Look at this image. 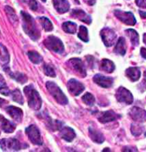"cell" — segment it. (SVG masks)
I'll return each instance as SVG.
<instances>
[{
    "label": "cell",
    "instance_id": "1",
    "mask_svg": "<svg viewBox=\"0 0 146 152\" xmlns=\"http://www.w3.org/2000/svg\"><path fill=\"white\" fill-rule=\"evenodd\" d=\"M21 15L22 17V27L25 33L28 34L32 40H37L40 37V32L37 28V26L34 22V19L30 15L25 12H21Z\"/></svg>",
    "mask_w": 146,
    "mask_h": 152
},
{
    "label": "cell",
    "instance_id": "2",
    "mask_svg": "<svg viewBox=\"0 0 146 152\" xmlns=\"http://www.w3.org/2000/svg\"><path fill=\"white\" fill-rule=\"evenodd\" d=\"M24 92L28 99V105L32 109L39 110L42 106V99L39 93L34 89L32 85H29L24 88Z\"/></svg>",
    "mask_w": 146,
    "mask_h": 152
},
{
    "label": "cell",
    "instance_id": "3",
    "mask_svg": "<svg viewBox=\"0 0 146 152\" xmlns=\"http://www.w3.org/2000/svg\"><path fill=\"white\" fill-rule=\"evenodd\" d=\"M46 88L50 93L53 98L55 99L59 104L66 105L68 103V99L64 93L62 91L60 88L59 86L57 85L55 83L52 82V81H48L46 83Z\"/></svg>",
    "mask_w": 146,
    "mask_h": 152
},
{
    "label": "cell",
    "instance_id": "4",
    "mask_svg": "<svg viewBox=\"0 0 146 152\" xmlns=\"http://www.w3.org/2000/svg\"><path fill=\"white\" fill-rule=\"evenodd\" d=\"M44 45L48 50L54 52V53H59V54H62L65 50L64 45L62 42L59 38L54 37V36H49L44 41Z\"/></svg>",
    "mask_w": 146,
    "mask_h": 152
},
{
    "label": "cell",
    "instance_id": "5",
    "mask_svg": "<svg viewBox=\"0 0 146 152\" xmlns=\"http://www.w3.org/2000/svg\"><path fill=\"white\" fill-rule=\"evenodd\" d=\"M26 134L31 142L35 145H42V139L38 128L35 125H30L26 129Z\"/></svg>",
    "mask_w": 146,
    "mask_h": 152
},
{
    "label": "cell",
    "instance_id": "6",
    "mask_svg": "<svg viewBox=\"0 0 146 152\" xmlns=\"http://www.w3.org/2000/svg\"><path fill=\"white\" fill-rule=\"evenodd\" d=\"M3 151H19L22 148L21 143L16 139H3L0 141Z\"/></svg>",
    "mask_w": 146,
    "mask_h": 152
},
{
    "label": "cell",
    "instance_id": "7",
    "mask_svg": "<svg viewBox=\"0 0 146 152\" xmlns=\"http://www.w3.org/2000/svg\"><path fill=\"white\" fill-rule=\"evenodd\" d=\"M114 13L118 19L125 25L133 26L136 23V19L135 18L133 14L130 12H123L122 10H117Z\"/></svg>",
    "mask_w": 146,
    "mask_h": 152
},
{
    "label": "cell",
    "instance_id": "8",
    "mask_svg": "<svg viewBox=\"0 0 146 152\" xmlns=\"http://www.w3.org/2000/svg\"><path fill=\"white\" fill-rule=\"evenodd\" d=\"M115 96L118 101L120 103H125L126 104L130 105L133 102V95L125 88L120 87L117 90Z\"/></svg>",
    "mask_w": 146,
    "mask_h": 152
},
{
    "label": "cell",
    "instance_id": "9",
    "mask_svg": "<svg viewBox=\"0 0 146 152\" xmlns=\"http://www.w3.org/2000/svg\"><path fill=\"white\" fill-rule=\"evenodd\" d=\"M100 35L105 46L111 47L115 44L117 35L113 30L110 28L102 29L100 32Z\"/></svg>",
    "mask_w": 146,
    "mask_h": 152
},
{
    "label": "cell",
    "instance_id": "10",
    "mask_svg": "<svg viewBox=\"0 0 146 152\" xmlns=\"http://www.w3.org/2000/svg\"><path fill=\"white\" fill-rule=\"evenodd\" d=\"M68 88L69 92L75 96H77L80 95L85 90V86L80 81L77 80L76 79H70L68 82Z\"/></svg>",
    "mask_w": 146,
    "mask_h": 152
},
{
    "label": "cell",
    "instance_id": "11",
    "mask_svg": "<svg viewBox=\"0 0 146 152\" xmlns=\"http://www.w3.org/2000/svg\"><path fill=\"white\" fill-rule=\"evenodd\" d=\"M93 80L96 84L105 88H110L113 84V78L102 75L101 74H96L93 77Z\"/></svg>",
    "mask_w": 146,
    "mask_h": 152
},
{
    "label": "cell",
    "instance_id": "12",
    "mask_svg": "<svg viewBox=\"0 0 146 152\" xmlns=\"http://www.w3.org/2000/svg\"><path fill=\"white\" fill-rule=\"evenodd\" d=\"M119 114L115 113L113 110H107V111L102 112L100 113L99 116L97 117L98 121L102 124H106L120 118Z\"/></svg>",
    "mask_w": 146,
    "mask_h": 152
},
{
    "label": "cell",
    "instance_id": "13",
    "mask_svg": "<svg viewBox=\"0 0 146 152\" xmlns=\"http://www.w3.org/2000/svg\"><path fill=\"white\" fill-rule=\"evenodd\" d=\"M129 114L130 117L135 121L140 123L146 121V111L142 108H138V107H133L130 110Z\"/></svg>",
    "mask_w": 146,
    "mask_h": 152
},
{
    "label": "cell",
    "instance_id": "14",
    "mask_svg": "<svg viewBox=\"0 0 146 152\" xmlns=\"http://www.w3.org/2000/svg\"><path fill=\"white\" fill-rule=\"evenodd\" d=\"M69 64L73 67L74 70L77 71L82 77H85L87 75L86 69L85 68L83 62L79 58H72L69 60Z\"/></svg>",
    "mask_w": 146,
    "mask_h": 152
},
{
    "label": "cell",
    "instance_id": "15",
    "mask_svg": "<svg viewBox=\"0 0 146 152\" xmlns=\"http://www.w3.org/2000/svg\"><path fill=\"white\" fill-rule=\"evenodd\" d=\"M6 111L17 122L20 123L22 121L23 112H22V109H20V108H17V107L13 106H10L9 107H7Z\"/></svg>",
    "mask_w": 146,
    "mask_h": 152
},
{
    "label": "cell",
    "instance_id": "16",
    "mask_svg": "<svg viewBox=\"0 0 146 152\" xmlns=\"http://www.w3.org/2000/svg\"><path fill=\"white\" fill-rule=\"evenodd\" d=\"M0 129H2L5 133H12L16 129V125L5 118L3 115H0Z\"/></svg>",
    "mask_w": 146,
    "mask_h": 152
},
{
    "label": "cell",
    "instance_id": "17",
    "mask_svg": "<svg viewBox=\"0 0 146 152\" xmlns=\"http://www.w3.org/2000/svg\"><path fill=\"white\" fill-rule=\"evenodd\" d=\"M60 135L61 136V138H62L66 141L71 142L76 136V134H75V131L72 128L65 126L60 129Z\"/></svg>",
    "mask_w": 146,
    "mask_h": 152
},
{
    "label": "cell",
    "instance_id": "18",
    "mask_svg": "<svg viewBox=\"0 0 146 152\" xmlns=\"http://www.w3.org/2000/svg\"><path fill=\"white\" fill-rule=\"evenodd\" d=\"M71 15L74 18H76L77 20H80V21L85 22L86 24H88V25L92 22V19H91L90 15L86 14L83 10H74L72 12Z\"/></svg>",
    "mask_w": 146,
    "mask_h": 152
},
{
    "label": "cell",
    "instance_id": "19",
    "mask_svg": "<svg viewBox=\"0 0 146 152\" xmlns=\"http://www.w3.org/2000/svg\"><path fill=\"white\" fill-rule=\"evenodd\" d=\"M53 4L58 12L64 14L70 9V3L68 0H53Z\"/></svg>",
    "mask_w": 146,
    "mask_h": 152
},
{
    "label": "cell",
    "instance_id": "20",
    "mask_svg": "<svg viewBox=\"0 0 146 152\" xmlns=\"http://www.w3.org/2000/svg\"><path fill=\"white\" fill-rule=\"evenodd\" d=\"M89 134L91 139L97 144H102L105 141V136L100 131L96 130L94 128H89Z\"/></svg>",
    "mask_w": 146,
    "mask_h": 152
},
{
    "label": "cell",
    "instance_id": "21",
    "mask_svg": "<svg viewBox=\"0 0 146 152\" xmlns=\"http://www.w3.org/2000/svg\"><path fill=\"white\" fill-rule=\"evenodd\" d=\"M125 73H126V75L132 81L138 80L139 78L140 77V75H141L140 69L138 68H136V67L128 68L125 70Z\"/></svg>",
    "mask_w": 146,
    "mask_h": 152
},
{
    "label": "cell",
    "instance_id": "22",
    "mask_svg": "<svg viewBox=\"0 0 146 152\" xmlns=\"http://www.w3.org/2000/svg\"><path fill=\"white\" fill-rule=\"evenodd\" d=\"M114 52L118 55H125L126 53V42H125V39L124 38H119L114 49Z\"/></svg>",
    "mask_w": 146,
    "mask_h": 152
},
{
    "label": "cell",
    "instance_id": "23",
    "mask_svg": "<svg viewBox=\"0 0 146 152\" xmlns=\"http://www.w3.org/2000/svg\"><path fill=\"white\" fill-rule=\"evenodd\" d=\"M100 68L105 72H108V73H111V72H113L115 70V64L111 60L108 59H103L101 61Z\"/></svg>",
    "mask_w": 146,
    "mask_h": 152
},
{
    "label": "cell",
    "instance_id": "24",
    "mask_svg": "<svg viewBox=\"0 0 146 152\" xmlns=\"http://www.w3.org/2000/svg\"><path fill=\"white\" fill-rule=\"evenodd\" d=\"M127 35L130 38V42L133 46H137L139 45V35L137 32L133 29H128L125 31Z\"/></svg>",
    "mask_w": 146,
    "mask_h": 152
},
{
    "label": "cell",
    "instance_id": "25",
    "mask_svg": "<svg viewBox=\"0 0 146 152\" xmlns=\"http://www.w3.org/2000/svg\"><path fill=\"white\" fill-rule=\"evenodd\" d=\"M7 72H8V74L11 76L14 80H17V82L20 83L24 84L27 81V77L25 74L20 73V72H12L11 71L7 70H4Z\"/></svg>",
    "mask_w": 146,
    "mask_h": 152
},
{
    "label": "cell",
    "instance_id": "26",
    "mask_svg": "<svg viewBox=\"0 0 146 152\" xmlns=\"http://www.w3.org/2000/svg\"><path fill=\"white\" fill-rule=\"evenodd\" d=\"M77 26L75 22H66L62 24V29L65 32L70 34H75L77 31Z\"/></svg>",
    "mask_w": 146,
    "mask_h": 152
},
{
    "label": "cell",
    "instance_id": "27",
    "mask_svg": "<svg viewBox=\"0 0 146 152\" xmlns=\"http://www.w3.org/2000/svg\"><path fill=\"white\" fill-rule=\"evenodd\" d=\"M39 22H40L41 25H42L43 29L46 31V32H50L53 30V25L52 22L49 19L45 17H41L39 18Z\"/></svg>",
    "mask_w": 146,
    "mask_h": 152
},
{
    "label": "cell",
    "instance_id": "28",
    "mask_svg": "<svg viewBox=\"0 0 146 152\" xmlns=\"http://www.w3.org/2000/svg\"><path fill=\"white\" fill-rule=\"evenodd\" d=\"M27 55H28V57L29 58H30V60L34 64H39L41 62H42L43 60L42 57L37 52L30 51L28 52Z\"/></svg>",
    "mask_w": 146,
    "mask_h": 152
},
{
    "label": "cell",
    "instance_id": "29",
    "mask_svg": "<svg viewBox=\"0 0 146 152\" xmlns=\"http://www.w3.org/2000/svg\"><path fill=\"white\" fill-rule=\"evenodd\" d=\"M78 37L83 42H87L89 41V36H88V31L85 26H80L78 32Z\"/></svg>",
    "mask_w": 146,
    "mask_h": 152
},
{
    "label": "cell",
    "instance_id": "30",
    "mask_svg": "<svg viewBox=\"0 0 146 152\" xmlns=\"http://www.w3.org/2000/svg\"><path fill=\"white\" fill-rule=\"evenodd\" d=\"M0 93H1L4 96H9V95L11 93L9 89L7 86L6 82H5L4 77H2V75H0Z\"/></svg>",
    "mask_w": 146,
    "mask_h": 152
},
{
    "label": "cell",
    "instance_id": "31",
    "mask_svg": "<svg viewBox=\"0 0 146 152\" xmlns=\"http://www.w3.org/2000/svg\"><path fill=\"white\" fill-rule=\"evenodd\" d=\"M82 100L85 104H87L89 106H93L94 102H95V98H94L93 95L90 93H86L82 97Z\"/></svg>",
    "mask_w": 146,
    "mask_h": 152
},
{
    "label": "cell",
    "instance_id": "32",
    "mask_svg": "<svg viewBox=\"0 0 146 152\" xmlns=\"http://www.w3.org/2000/svg\"><path fill=\"white\" fill-rule=\"evenodd\" d=\"M12 93V99L14 101L17 102V103H20V104H23L24 103V98L22 97V95L19 89H16L13 91Z\"/></svg>",
    "mask_w": 146,
    "mask_h": 152
},
{
    "label": "cell",
    "instance_id": "33",
    "mask_svg": "<svg viewBox=\"0 0 146 152\" xmlns=\"http://www.w3.org/2000/svg\"><path fill=\"white\" fill-rule=\"evenodd\" d=\"M44 73H45V75L49 76V77H56V73L55 72H54V68H53L50 65L45 64V65H44Z\"/></svg>",
    "mask_w": 146,
    "mask_h": 152
},
{
    "label": "cell",
    "instance_id": "34",
    "mask_svg": "<svg viewBox=\"0 0 146 152\" xmlns=\"http://www.w3.org/2000/svg\"><path fill=\"white\" fill-rule=\"evenodd\" d=\"M5 10H6V12L9 18L10 19L12 22H16L17 21V15L15 14V11L12 8H11L10 7L7 6L5 7Z\"/></svg>",
    "mask_w": 146,
    "mask_h": 152
},
{
    "label": "cell",
    "instance_id": "35",
    "mask_svg": "<svg viewBox=\"0 0 146 152\" xmlns=\"http://www.w3.org/2000/svg\"><path fill=\"white\" fill-rule=\"evenodd\" d=\"M131 132L134 136L140 135L142 132V127L136 124H133L131 126Z\"/></svg>",
    "mask_w": 146,
    "mask_h": 152
},
{
    "label": "cell",
    "instance_id": "36",
    "mask_svg": "<svg viewBox=\"0 0 146 152\" xmlns=\"http://www.w3.org/2000/svg\"><path fill=\"white\" fill-rule=\"evenodd\" d=\"M27 3L31 10L33 11H37L38 9V3L37 2L36 0H27Z\"/></svg>",
    "mask_w": 146,
    "mask_h": 152
},
{
    "label": "cell",
    "instance_id": "37",
    "mask_svg": "<svg viewBox=\"0 0 146 152\" xmlns=\"http://www.w3.org/2000/svg\"><path fill=\"white\" fill-rule=\"evenodd\" d=\"M135 3L139 7L146 9V0H135Z\"/></svg>",
    "mask_w": 146,
    "mask_h": 152
},
{
    "label": "cell",
    "instance_id": "38",
    "mask_svg": "<svg viewBox=\"0 0 146 152\" xmlns=\"http://www.w3.org/2000/svg\"><path fill=\"white\" fill-rule=\"evenodd\" d=\"M139 88L140 89V91H145L146 90V72L145 73V77H144L143 80H142L141 82V83L140 84Z\"/></svg>",
    "mask_w": 146,
    "mask_h": 152
},
{
    "label": "cell",
    "instance_id": "39",
    "mask_svg": "<svg viewBox=\"0 0 146 152\" xmlns=\"http://www.w3.org/2000/svg\"><path fill=\"white\" fill-rule=\"evenodd\" d=\"M131 148L132 147H128V146H126V147H124L123 151H137L136 148Z\"/></svg>",
    "mask_w": 146,
    "mask_h": 152
},
{
    "label": "cell",
    "instance_id": "40",
    "mask_svg": "<svg viewBox=\"0 0 146 152\" xmlns=\"http://www.w3.org/2000/svg\"><path fill=\"white\" fill-rule=\"evenodd\" d=\"M140 54H141L142 58L146 59V48H142L140 49Z\"/></svg>",
    "mask_w": 146,
    "mask_h": 152
},
{
    "label": "cell",
    "instance_id": "41",
    "mask_svg": "<svg viewBox=\"0 0 146 152\" xmlns=\"http://www.w3.org/2000/svg\"><path fill=\"white\" fill-rule=\"evenodd\" d=\"M84 1H85V3H87L90 6H92V5L95 4L96 0H84Z\"/></svg>",
    "mask_w": 146,
    "mask_h": 152
},
{
    "label": "cell",
    "instance_id": "42",
    "mask_svg": "<svg viewBox=\"0 0 146 152\" xmlns=\"http://www.w3.org/2000/svg\"><path fill=\"white\" fill-rule=\"evenodd\" d=\"M6 50H7V49L4 48V46L0 45V57H1V56L3 55V54L4 53V52Z\"/></svg>",
    "mask_w": 146,
    "mask_h": 152
},
{
    "label": "cell",
    "instance_id": "43",
    "mask_svg": "<svg viewBox=\"0 0 146 152\" xmlns=\"http://www.w3.org/2000/svg\"><path fill=\"white\" fill-rule=\"evenodd\" d=\"M139 13H140V17H141V18H143V19L146 18V12L139 11Z\"/></svg>",
    "mask_w": 146,
    "mask_h": 152
},
{
    "label": "cell",
    "instance_id": "44",
    "mask_svg": "<svg viewBox=\"0 0 146 152\" xmlns=\"http://www.w3.org/2000/svg\"><path fill=\"white\" fill-rule=\"evenodd\" d=\"M6 103H7V101H5L4 99H3V98H0V107H1V106H4V105Z\"/></svg>",
    "mask_w": 146,
    "mask_h": 152
},
{
    "label": "cell",
    "instance_id": "45",
    "mask_svg": "<svg viewBox=\"0 0 146 152\" xmlns=\"http://www.w3.org/2000/svg\"><path fill=\"white\" fill-rule=\"evenodd\" d=\"M143 42L146 45V33L143 34Z\"/></svg>",
    "mask_w": 146,
    "mask_h": 152
},
{
    "label": "cell",
    "instance_id": "46",
    "mask_svg": "<svg viewBox=\"0 0 146 152\" xmlns=\"http://www.w3.org/2000/svg\"><path fill=\"white\" fill-rule=\"evenodd\" d=\"M110 151V150L109 149V148H105V149L103 150V151Z\"/></svg>",
    "mask_w": 146,
    "mask_h": 152
},
{
    "label": "cell",
    "instance_id": "47",
    "mask_svg": "<svg viewBox=\"0 0 146 152\" xmlns=\"http://www.w3.org/2000/svg\"><path fill=\"white\" fill-rule=\"evenodd\" d=\"M42 1H44V2H45V1H46V0H42Z\"/></svg>",
    "mask_w": 146,
    "mask_h": 152
}]
</instances>
